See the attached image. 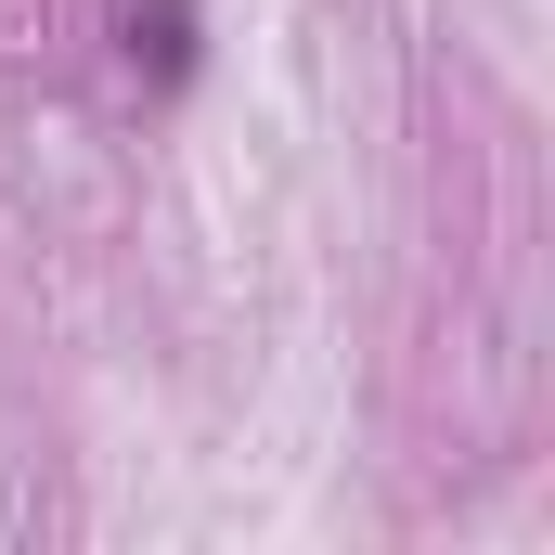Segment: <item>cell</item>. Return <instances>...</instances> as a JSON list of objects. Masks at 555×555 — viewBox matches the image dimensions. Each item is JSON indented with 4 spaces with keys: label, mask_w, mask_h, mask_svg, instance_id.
I'll return each instance as SVG.
<instances>
[{
    "label": "cell",
    "mask_w": 555,
    "mask_h": 555,
    "mask_svg": "<svg viewBox=\"0 0 555 555\" xmlns=\"http://www.w3.org/2000/svg\"><path fill=\"white\" fill-rule=\"evenodd\" d=\"M130 65L194 78V0H142V13H130Z\"/></svg>",
    "instance_id": "obj_1"
}]
</instances>
